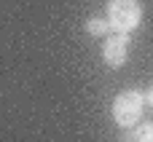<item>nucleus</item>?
<instances>
[{
    "label": "nucleus",
    "instance_id": "1",
    "mask_svg": "<svg viewBox=\"0 0 153 142\" xmlns=\"http://www.w3.org/2000/svg\"><path fill=\"white\" fill-rule=\"evenodd\" d=\"M143 8L137 0H108V21L116 32L126 35L140 24Z\"/></svg>",
    "mask_w": 153,
    "mask_h": 142
},
{
    "label": "nucleus",
    "instance_id": "2",
    "mask_svg": "<svg viewBox=\"0 0 153 142\" xmlns=\"http://www.w3.org/2000/svg\"><path fill=\"white\" fill-rule=\"evenodd\" d=\"M143 110H145V99H143L140 91H121V94L116 97V102H113V118H116V124L124 126V129L134 126V124L140 121Z\"/></svg>",
    "mask_w": 153,
    "mask_h": 142
},
{
    "label": "nucleus",
    "instance_id": "3",
    "mask_svg": "<svg viewBox=\"0 0 153 142\" xmlns=\"http://www.w3.org/2000/svg\"><path fill=\"white\" fill-rule=\"evenodd\" d=\"M126 54H129V40L126 35H113L105 46H102V59L110 64V67H121L126 62Z\"/></svg>",
    "mask_w": 153,
    "mask_h": 142
},
{
    "label": "nucleus",
    "instance_id": "4",
    "mask_svg": "<svg viewBox=\"0 0 153 142\" xmlns=\"http://www.w3.org/2000/svg\"><path fill=\"white\" fill-rule=\"evenodd\" d=\"M86 30H89V35H94V38H105V35L110 32V21H108V19H89V21H86Z\"/></svg>",
    "mask_w": 153,
    "mask_h": 142
},
{
    "label": "nucleus",
    "instance_id": "5",
    "mask_svg": "<svg viewBox=\"0 0 153 142\" xmlns=\"http://www.w3.org/2000/svg\"><path fill=\"white\" fill-rule=\"evenodd\" d=\"M134 142H153V124H145L134 132Z\"/></svg>",
    "mask_w": 153,
    "mask_h": 142
},
{
    "label": "nucleus",
    "instance_id": "6",
    "mask_svg": "<svg viewBox=\"0 0 153 142\" xmlns=\"http://www.w3.org/2000/svg\"><path fill=\"white\" fill-rule=\"evenodd\" d=\"M118 142H134V132H129V129H124V132L118 134Z\"/></svg>",
    "mask_w": 153,
    "mask_h": 142
},
{
    "label": "nucleus",
    "instance_id": "7",
    "mask_svg": "<svg viewBox=\"0 0 153 142\" xmlns=\"http://www.w3.org/2000/svg\"><path fill=\"white\" fill-rule=\"evenodd\" d=\"M143 99H145V102H148V105L153 107V86L148 89V91H145V94H143Z\"/></svg>",
    "mask_w": 153,
    "mask_h": 142
}]
</instances>
